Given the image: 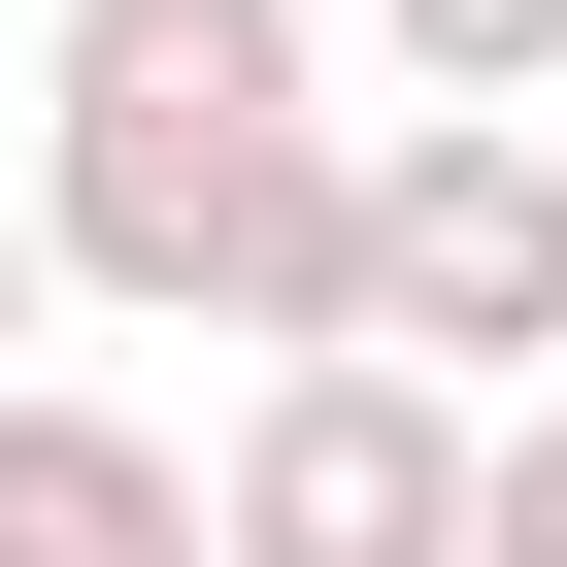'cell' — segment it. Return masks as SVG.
Instances as JSON below:
<instances>
[{
    "label": "cell",
    "mask_w": 567,
    "mask_h": 567,
    "mask_svg": "<svg viewBox=\"0 0 567 567\" xmlns=\"http://www.w3.org/2000/svg\"><path fill=\"white\" fill-rule=\"evenodd\" d=\"M467 434H501V401H434V368H368V334L234 368V434H200V567H467Z\"/></svg>",
    "instance_id": "obj_3"
},
{
    "label": "cell",
    "mask_w": 567,
    "mask_h": 567,
    "mask_svg": "<svg viewBox=\"0 0 567 567\" xmlns=\"http://www.w3.org/2000/svg\"><path fill=\"white\" fill-rule=\"evenodd\" d=\"M334 334L434 368V401H567V167L501 101H401L368 200H334Z\"/></svg>",
    "instance_id": "obj_2"
},
{
    "label": "cell",
    "mask_w": 567,
    "mask_h": 567,
    "mask_svg": "<svg viewBox=\"0 0 567 567\" xmlns=\"http://www.w3.org/2000/svg\"><path fill=\"white\" fill-rule=\"evenodd\" d=\"M467 567H567V401H501V434H467Z\"/></svg>",
    "instance_id": "obj_6"
},
{
    "label": "cell",
    "mask_w": 567,
    "mask_h": 567,
    "mask_svg": "<svg viewBox=\"0 0 567 567\" xmlns=\"http://www.w3.org/2000/svg\"><path fill=\"white\" fill-rule=\"evenodd\" d=\"M334 0H68V101H34V267L134 334H234V368H301L334 334Z\"/></svg>",
    "instance_id": "obj_1"
},
{
    "label": "cell",
    "mask_w": 567,
    "mask_h": 567,
    "mask_svg": "<svg viewBox=\"0 0 567 567\" xmlns=\"http://www.w3.org/2000/svg\"><path fill=\"white\" fill-rule=\"evenodd\" d=\"M368 68H401V101H501V134H534V101H567V0H368Z\"/></svg>",
    "instance_id": "obj_5"
},
{
    "label": "cell",
    "mask_w": 567,
    "mask_h": 567,
    "mask_svg": "<svg viewBox=\"0 0 567 567\" xmlns=\"http://www.w3.org/2000/svg\"><path fill=\"white\" fill-rule=\"evenodd\" d=\"M34 301H68V267H34V200H0V368H34Z\"/></svg>",
    "instance_id": "obj_7"
},
{
    "label": "cell",
    "mask_w": 567,
    "mask_h": 567,
    "mask_svg": "<svg viewBox=\"0 0 567 567\" xmlns=\"http://www.w3.org/2000/svg\"><path fill=\"white\" fill-rule=\"evenodd\" d=\"M0 567H200V467L68 368H0Z\"/></svg>",
    "instance_id": "obj_4"
},
{
    "label": "cell",
    "mask_w": 567,
    "mask_h": 567,
    "mask_svg": "<svg viewBox=\"0 0 567 567\" xmlns=\"http://www.w3.org/2000/svg\"><path fill=\"white\" fill-rule=\"evenodd\" d=\"M534 167H567V101H534Z\"/></svg>",
    "instance_id": "obj_8"
}]
</instances>
